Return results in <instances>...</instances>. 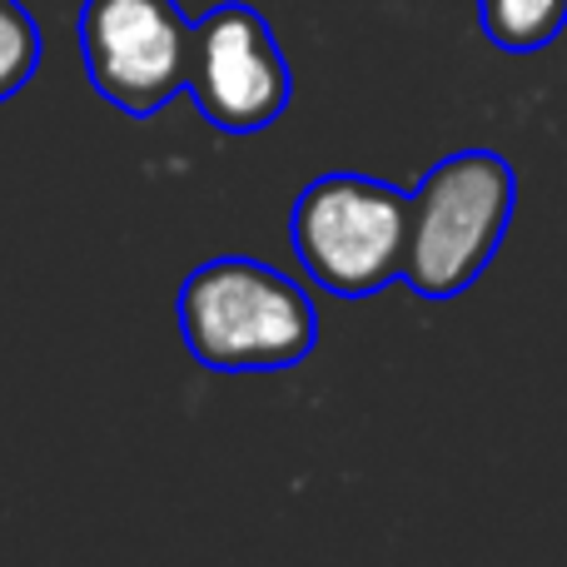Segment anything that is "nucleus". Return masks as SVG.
<instances>
[{
  "mask_svg": "<svg viewBox=\"0 0 567 567\" xmlns=\"http://www.w3.org/2000/svg\"><path fill=\"white\" fill-rule=\"evenodd\" d=\"M179 333L209 373H284L319 343L309 293L275 265L225 255L179 284Z\"/></svg>",
  "mask_w": 567,
  "mask_h": 567,
  "instance_id": "f257e3e1",
  "label": "nucleus"
},
{
  "mask_svg": "<svg viewBox=\"0 0 567 567\" xmlns=\"http://www.w3.org/2000/svg\"><path fill=\"white\" fill-rule=\"evenodd\" d=\"M518 205V175L498 150L439 159L409 195L403 284L419 299H458L493 265Z\"/></svg>",
  "mask_w": 567,
  "mask_h": 567,
  "instance_id": "f03ea898",
  "label": "nucleus"
},
{
  "mask_svg": "<svg viewBox=\"0 0 567 567\" xmlns=\"http://www.w3.org/2000/svg\"><path fill=\"white\" fill-rule=\"evenodd\" d=\"M289 239L319 289L369 299L403 279L409 195L373 175H319L293 199Z\"/></svg>",
  "mask_w": 567,
  "mask_h": 567,
  "instance_id": "7ed1b4c3",
  "label": "nucleus"
},
{
  "mask_svg": "<svg viewBox=\"0 0 567 567\" xmlns=\"http://www.w3.org/2000/svg\"><path fill=\"white\" fill-rule=\"evenodd\" d=\"M189 25L179 0H85L75 40L90 85L135 120L159 115L185 95Z\"/></svg>",
  "mask_w": 567,
  "mask_h": 567,
  "instance_id": "20e7f679",
  "label": "nucleus"
},
{
  "mask_svg": "<svg viewBox=\"0 0 567 567\" xmlns=\"http://www.w3.org/2000/svg\"><path fill=\"white\" fill-rule=\"evenodd\" d=\"M185 95L225 135H259L289 110V60L255 6L225 0L189 25Z\"/></svg>",
  "mask_w": 567,
  "mask_h": 567,
  "instance_id": "39448f33",
  "label": "nucleus"
},
{
  "mask_svg": "<svg viewBox=\"0 0 567 567\" xmlns=\"http://www.w3.org/2000/svg\"><path fill=\"white\" fill-rule=\"evenodd\" d=\"M478 25L508 55H533L563 35L567 0H478Z\"/></svg>",
  "mask_w": 567,
  "mask_h": 567,
  "instance_id": "423d86ee",
  "label": "nucleus"
},
{
  "mask_svg": "<svg viewBox=\"0 0 567 567\" xmlns=\"http://www.w3.org/2000/svg\"><path fill=\"white\" fill-rule=\"evenodd\" d=\"M40 65V30L20 0H0V100L20 95Z\"/></svg>",
  "mask_w": 567,
  "mask_h": 567,
  "instance_id": "0eeeda50",
  "label": "nucleus"
}]
</instances>
